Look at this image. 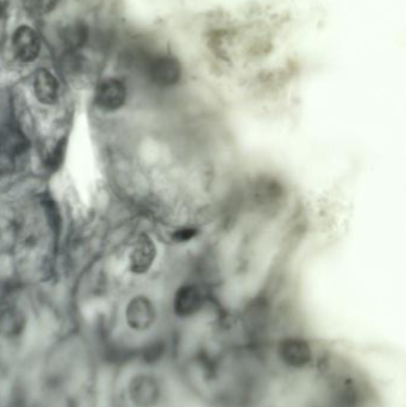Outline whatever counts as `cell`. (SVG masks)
I'll return each instance as SVG.
<instances>
[{"mask_svg":"<svg viewBox=\"0 0 406 407\" xmlns=\"http://www.w3.org/2000/svg\"><path fill=\"white\" fill-rule=\"evenodd\" d=\"M144 65L149 80L159 87H173L183 76V66L173 54H154L145 59Z\"/></svg>","mask_w":406,"mask_h":407,"instance_id":"cell-1","label":"cell"},{"mask_svg":"<svg viewBox=\"0 0 406 407\" xmlns=\"http://www.w3.org/2000/svg\"><path fill=\"white\" fill-rule=\"evenodd\" d=\"M127 323L135 331H145L153 326L156 320V310L150 299L137 295L128 304L125 310Z\"/></svg>","mask_w":406,"mask_h":407,"instance_id":"cell-2","label":"cell"},{"mask_svg":"<svg viewBox=\"0 0 406 407\" xmlns=\"http://www.w3.org/2000/svg\"><path fill=\"white\" fill-rule=\"evenodd\" d=\"M13 53L24 63L35 61L41 52V41L34 29L28 25L17 28L12 36Z\"/></svg>","mask_w":406,"mask_h":407,"instance_id":"cell-3","label":"cell"},{"mask_svg":"<svg viewBox=\"0 0 406 407\" xmlns=\"http://www.w3.org/2000/svg\"><path fill=\"white\" fill-rule=\"evenodd\" d=\"M204 297L196 285H183L175 292L173 310L179 318H191L201 311Z\"/></svg>","mask_w":406,"mask_h":407,"instance_id":"cell-4","label":"cell"},{"mask_svg":"<svg viewBox=\"0 0 406 407\" xmlns=\"http://www.w3.org/2000/svg\"><path fill=\"white\" fill-rule=\"evenodd\" d=\"M127 101V87L117 79L104 80L96 91V104L105 111L121 109Z\"/></svg>","mask_w":406,"mask_h":407,"instance_id":"cell-5","label":"cell"},{"mask_svg":"<svg viewBox=\"0 0 406 407\" xmlns=\"http://www.w3.org/2000/svg\"><path fill=\"white\" fill-rule=\"evenodd\" d=\"M156 258V245L147 235H141L130 254V269L135 274H144L152 268Z\"/></svg>","mask_w":406,"mask_h":407,"instance_id":"cell-6","label":"cell"},{"mask_svg":"<svg viewBox=\"0 0 406 407\" xmlns=\"http://www.w3.org/2000/svg\"><path fill=\"white\" fill-rule=\"evenodd\" d=\"M34 90L37 101L44 105H54L59 99V83L47 70H39L35 75Z\"/></svg>","mask_w":406,"mask_h":407,"instance_id":"cell-7","label":"cell"},{"mask_svg":"<svg viewBox=\"0 0 406 407\" xmlns=\"http://www.w3.org/2000/svg\"><path fill=\"white\" fill-rule=\"evenodd\" d=\"M62 40L70 49L83 48L88 40V28L81 21L70 23L62 30Z\"/></svg>","mask_w":406,"mask_h":407,"instance_id":"cell-8","label":"cell"},{"mask_svg":"<svg viewBox=\"0 0 406 407\" xmlns=\"http://www.w3.org/2000/svg\"><path fill=\"white\" fill-rule=\"evenodd\" d=\"M283 196V189L274 180L263 179L258 182L255 189L256 202L263 204H273Z\"/></svg>","mask_w":406,"mask_h":407,"instance_id":"cell-9","label":"cell"},{"mask_svg":"<svg viewBox=\"0 0 406 407\" xmlns=\"http://www.w3.org/2000/svg\"><path fill=\"white\" fill-rule=\"evenodd\" d=\"M24 320L17 311L6 310L0 315V333L6 337H14L22 333Z\"/></svg>","mask_w":406,"mask_h":407,"instance_id":"cell-10","label":"cell"},{"mask_svg":"<svg viewBox=\"0 0 406 407\" xmlns=\"http://www.w3.org/2000/svg\"><path fill=\"white\" fill-rule=\"evenodd\" d=\"M26 9L34 14H47L55 9L60 0H22Z\"/></svg>","mask_w":406,"mask_h":407,"instance_id":"cell-11","label":"cell"},{"mask_svg":"<svg viewBox=\"0 0 406 407\" xmlns=\"http://www.w3.org/2000/svg\"><path fill=\"white\" fill-rule=\"evenodd\" d=\"M65 140H60L57 143V148L52 150L50 156L48 158V167L49 168H54L57 169L59 167L61 166L63 163V158H65Z\"/></svg>","mask_w":406,"mask_h":407,"instance_id":"cell-12","label":"cell"},{"mask_svg":"<svg viewBox=\"0 0 406 407\" xmlns=\"http://www.w3.org/2000/svg\"><path fill=\"white\" fill-rule=\"evenodd\" d=\"M196 229L192 228H183L173 233V240L176 242H187L190 240H192L193 237L196 235Z\"/></svg>","mask_w":406,"mask_h":407,"instance_id":"cell-13","label":"cell"},{"mask_svg":"<svg viewBox=\"0 0 406 407\" xmlns=\"http://www.w3.org/2000/svg\"><path fill=\"white\" fill-rule=\"evenodd\" d=\"M3 12H4V3H3V0H0V17H1Z\"/></svg>","mask_w":406,"mask_h":407,"instance_id":"cell-14","label":"cell"}]
</instances>
